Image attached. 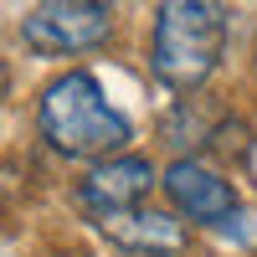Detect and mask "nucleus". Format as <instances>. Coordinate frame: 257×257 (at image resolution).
Listing matches in <instances>:
<instances>
[{
  "label": "nucleus",
  "mask_w": 257,
  "mask_h": 257,
  "mask_svg": "<svg viewBox=\"0 0 257 257\" xmlns=\"http://www.w3.org/2000/svg\"><path fill=\"white\" fill-rule=\"evenodd\" d=\"M41 134L57 155L93 160V155H118L128 144V118L103 98L98 77L88 72H62L47 93H41Z\"/></svg>",
  "instance_id": "nucleus-1"
},
{
  "label": "nucleus",
  "mask_w": 257,
  "mask_h": 257,
  "mask_svg": "<svg viewBox=\"0 0 257 257\" xmlns=\"http://www.w3.org/2000/svg\"><path fill=\"white\" fill-rule=\"evenodd\" d=\"M226 47L221 0H160L155 16V72L170 88H201Z\"/></svg>",
  "instance_id": "nucleus-2"
},
{
  "label": "nucleus",
  "mask_w": 257,
  "mask_h": 257,
  "mask_svg": "<svg viewBox=\"0 0 257 257\" xmlns=\"http://www.w3.org/2000/svg\"><path fill=\"white\" fill-rule=\"evenodd\" d=\"M108 6L103 0H36L31 16L21 21L26 47L41 57H72V52H93L108 41Z\"/></svg>",
  "instance_id": "nucleus-3"
},
{
  "label": "nucleus",
  "mask_w": 257,
  "mask_h": 257,
  "mask_svg": "<svg viewBox=\"0 0 257 257\" xmlns=\"http://www.w3.org/2000/svg\"><path fill=\"white\" fill-rule=\"evenodd\" d=\"M165 190H170V201H175L190 221H201V226H226L237 216L231 185L211 165H201V160H175L165 170Z\"/></svg>",
  "instance_id": "nucleus-4"
},
{
  "label": "nucleus",
  "mask_w": 257,
  "mask_h": 257,
  "mask_svg": "<svg viewBox=\"0 0 257 257\" xmlns=\"http://www.w3.org/2000/svg\"><path fill=\"white\" fill-rule=\"evenodd\" d=\"M149 185H155V165L139 160V155H113L88 170V180H82V206L93 211V216H108V211H128L149 196Z\"/></svg>",
  "instance_id": "nucleus-5"
},
{
  "label": "nucleus",
  "mask_w": 257,
  "mask_h": 257,
  "mask_svg": "<svg viewBox=\"0 0 257 257\" xmlns=\"http://www.w3.org/2000/svg\"><path fill=\"white\" fill-rule=\"evenodd\" d=\"M98 231L108 242H118L123 252H144V257H165V252L185 247V226L175 216H165V211H144V206L98 216Z\"/></svg>",
  "instance_id": "nucleus-6"
}]
</instances>
